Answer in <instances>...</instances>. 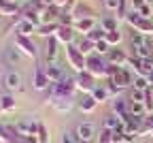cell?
I'll use <instances>...</instances> for the list:
<instances>
[{
  "instance_id": "6da1fadb",
  "label": "cell",
  "mask_w": 153,
  "mask_h": 143,
  "mask_svg": "<svg viewBox=\"0 0 153 143\" xmlns=\"http://www.w3.org/2000/svg\"><path fill=\"white\" fill-rule=\"evenodd\" d=\"M106 75L111 77V84L117 86L119 90H121V88H128V86H134L132 73H130L128 68H123V66H111V64H108V73H106Z\"/></svg>"
},
{
  "instance_id": "7a4b0ae2",
  "label": "cell",
  "mask_w": 153,
  "mask_h": 143,
  "mask_svg": "<svg viewBox=\"0 0 153 143\" xmlns=\"http://www.w3.org/2000/svg\"><path fill=\"white\" fill-rule=\"evenodd\" d=\"M66 58H68V64H70L74 71H79V73L87 71V58L81 53V49H79V47L68 45V47H66Z\"/></svg>"
},
{
  "instance_id": "3957f363",
  "label": "cell",
  "mask_w": 153,
  "mask_h": 143,
  "mask_svg": "<svg viewBox=\"0 0 153 143\" xmlns=\"http://www.w3.org/2000/svg\"><path fill=\"white\" fill-rule=\"evenodd\" d=\"M87 73H91L94 77H104L108 73V62L106 60H102L98 53L96 56H87Z\"/></svg>"
},
{
  "instance_id": "277c9868",
  "label": "cell",
  "mask_w": 153,
  "mask_h": 143,
  "mask_svg": "<svg viewBox=\"0 0 153 143\" xmlns=\"http://www.w3.org/2000/svg\"><path fill=\"white\" fill-rule=\"evenodd\" d=\"M74 137H76L79 143H91L94 137H96V126L91 122H81V124L76 126V130H74Z\"/></svg>"
},
{
  "instance_id": "5b68a950",
  "label": "cell",
  "mask_w": 153,
  "mask_h": 143,
  "mask_svg": "<svg viewBox=\"0 0 153 143\" xmlns=\"http://www.w3.org/2000/svg\"><path fill=\"white\" fill-rule=\"evenodd\" d=\"M15 47L17 49H22L26 56H30V58H38V49H36V45L32 43V38L30 36H15Z\"/></svg>"
},
{
  "instance_id": "8992f818",
  "label": "cell",
  "mask_w": 153,
  "mask_h": 143,
  "mask_svg": "<svg viewBox=\"0 0 153 143\" xmlns=\"http://www.w3.org/2000/svg\"><path fill=\"white\" fill-rule=\"evenodd\" d=\"M15 130H17V135H22V137H26V139L36 137V135H38V122L22 120V122H17V124H15Z\"/></svg>"
},
{
  "instance_id": "52a82bcc",
  "label": "cell",
  "mask_w": 153,
  "mask_h": 143,
  "mask_svg": "<svg viewBox=\"0 0 153 143\" xmlns=\"http://www.w3.org/2000/svg\"><path fill=\"white\" fill-rule=\"evenodd\" d=\"M76 86H79V90L89 92V94H91L96 88H98V84H96V77H94L91 73H87V71L79 73V77H76Z\"/></svg>"
},
{
  "instance_id": "ba28073f",
  "label": "cell",
  "mask_w": 153,
  "mask_h": 143,
  "mask_svg": "<svg viewBox=\"0 0 153 143\" xmlns=\"http://www.w3.org/2000/svg\"><path fill=\"white\" fill-rule=\"evenodd\" d=\"M32 84H34V90H41V92L49 88L51 81H49V77H47V73H45V66H36V71H34V81H32Z\"/></svg>"
},
{
  "instance_id": "9c48e42d",
  "label": "cell",
  "mask_w": 153,
  "mask_h": 143,
  "mask_svg": "<svg viewBox=\"0 0 153 143\" xmlns=\"http://www.w3.org/2000/svg\"><path fill=\"white\" fill-rule=\"evenodd\" d=\"M106 62H108L111 66H126V64L130 62V58H128L121 49H111V51L106 53Z\"/></svg>"
},
{
  "instance_id": "30bf717a",
  "label": "cell",
  "mask_w": 153,
  "mask_h": 143,
  "mask_svg": "<svg viewBox=\"0 0 153 143\" xmlns=\"http://www.w3.org/2000/svg\"><path fill=\"white\" fill-rule=\"evenodd\" d=\"M47 103H51L53 107H55V111H60V113H66V111H70L72 109V96H57V98H53V100H47Z\"/></svg>"
},
{
  "instance_id": "8fae6325",
  "label": "cell",
  "mask_w": 153,
  "mask_h": 143,
  "mask_svg": "<svg viewBox=\"0 0 153 143\" xmlns=\"http://www.w3.org/2000/svg\"><path fill=\"white\" fill-rule=\"evenodd\" d=\"M57 45H60V41L53 36L47 38V47H45V58H47V64H53L55 62V58H57Z\"/></svg>"
},
{
  "instance_id": "7c38bea8",
  "label": "cell",
  "mask_w": 153,
  "mask_h": 143,
  "mask_svg": "<svg viewBox=\"0 0 153 143\" xmlns=\"http://www.w3.org/2000/svg\"><path fill=\"white\" fill-rule=\"evenodd\" d=\"M72 28H74L76 32H85V34H89V32L96 28V19H94V17H81V19H74Z\"/></svg>"
},
{
  "instance_id": "4fadbf2b",
  "label": "cell",
  "mask_w": 153,
  "mask_h": 143,
  "mask_svg": "<svg viewBox=\"0 0 153 143\" xmlns=\"http://www.w3.org/2000/svg\"><path fill=\"white\" fill-rule=\"evenodd\" d=\"M4 88H7L9 92H13V90H19V88H22V77H19V73L9 71V73L4 75Z\"/></svg>"
},
{
  "instance_id": "5bb4252c",
  "label": "cell",
  "mask_w": 153,
  "mask_h": 143,
  "mask_svg": "<svg viewBox=\"0 0 153 143\" xmlns=\"http://www.w3.org/2000/svg\"><path fill=\"white\" fill-rule=\"evenodd\" d=\"M72 36H74V28L72 26H60L57 32H55V38L60 41V43H64V45L72 43Z\"/></svg>"
},
{
  "instance_id": "9a60e30c",
  "label": "cell",
  "mask_w": 153,
  "mask_h": 143,
  "mask_svg": "<svg viewBox=\"0 0 153 143\" xmlns=\"http://www.w3.org/2000/svg\"><path fill=\"white\" fill-rule=\"evenodd\" d=\"M134 49V58H151V53H153V43H151V38L147 36V41H145V45H138V47H132Z\"/></svg>"
},
{
  "instance_id": "2e32d148",
  "label": "cell",
  "mask_w": 153,
  "mask_h": 143,
  "mask_svg": "<svg viewBox=\"0 0 153 143\" xmlns=\"http://www.w3.org/2000/svg\"><path fill=\"white\" fill-rule=\"evenodd\" d=\"M45 73H47V77H49L51 84L64 79V71H62V66H57V64H47L45 66Z\"/></svg>"
},
{
  "instance_id": "e0dca14e",
  "label": "cell",
  "mask_w": 153,
  "mask_h": 143,
  "mask_svg": "<svg viewBox=\"0 0 153 143\" xmlns=\"http://www.w3.org/2000/svg\"><path fill=\"white\" fill-rule=\"evenodd\" d=\"M19 58H22V56H19V49H17L15 45H13V47H7V49L2 51V60H4L9 66L17 64V62H19Z\"/></svg>"
},
{
  "instance_id": "ac0fdd59",
  "label": "cell",
  "mask_w": 153,
  "mask_h": 143,
  "mask_svg": "<svg viewBox=\"0 0 153 143\" xmlns=\"http://www.w3.org/2000/svg\"><path fill=\"white\" fill-rule=\"evenodd\" d=\"M15 30H17V34H19V36H30L32 32H36V26H34V24H30V22H26V19H22V22H17Z\"/></svg>"
},
{
  "instance_id": "d6986e66",
  "label": "cell",
  "mask_w": 153,
  "mask_h": 143,
  "mask_svg": "<svg viewBox=\"0 0 153 143\" xmlns=\"http://www.w3.org/2000/svg\"><path fill=\"white\" fill-rule=\"evenodd\" d=\"M17 11H19V9L15 7V2H7V0H2V2H0V15H4V17H13ZM19 13H22V11H19Z\"/></svg>"
},
{
  "instance_id": "ffe728a7",
  "label": "cell",
  "mask_w": 153,
  "mask_h": 143,
  "mask_svg": "<svg viewBox=\"0 0 153 143\" xmlns=\"http://www.w3.org/2000/svg\"><path fill=\"white\" fill-rule=\"evenodd\" d=\"M57 28H60V24H43L41 28H36V34H41V36H53L57 32Z\"/></svg>"
},
{
  "instance_id": "44dd1931",
  "label": "cell",
  "mask_w": 153,
  "mask_h": 143,
  "mask_svg": "<svg viewBox=\"0 0 153 143\" xmlns=\"http://www.w3.org/2000/svg\"><path fill=\"white\" fill-rule=\"evenodd\" d=\"M119 124H121V117H119V115H106L104 122H102V128L115 130V128H119Z\"/></svg>"
},
{
  "instance_id": "7402d4cb",
  "label": "cell",
  "mask_w": 153,
  "mask_h": 143,
  "mask_svg": "<svg viewBox=\"0 0 153 143\" xmlns=\"http://www.w3.org/2000/svg\"><path fill=\"white\" fill-rule=\"evenodd\" d=\"M96 105H98V103H96V98L89 94V96H85L83 100H81V105H79V109L83 111V113H91L94 109H96Z\"/></svg>"
},
{
  "instance_id": "603a6c76",
  "label": "cell",
  "mask_w": 153,
  "mask_h": 143,
  "mask_svg": "<svg viewBox=\"0 0 153 143\" xmlns=\"http://www.w3.org/2000/svg\"><path fill=\"white\" fill-rule=\"evenodd\" d=\"M134 30H138V32H143V34L151 36V34H153V22H151V19H140Z\"/></svg>"
},
{
  "instance_id": "cb8c5ba5",
  "label": "cell",
  "mask_w": 153,
  "mask_h": 143,
  "mask_svg": "<svg viewBox=\"0 0 153 143\" xmlns=\"http://www.w3.org/2000/svg\"><path fill=\"white\" fill-rule=\"evenodd\" d=\"M76 19H81V17H94V9H89L87 5H76L74 13H72Z\"/></svg>"
},
{
  "instance_id": "d4e9b609",
  "label": "cell",
  "mask_w": 153,
  "mask_h": 143,
  "mask_svg": "<svg viewBox=\"0 0 153 143\" xmlns=\"http://www.w3.org/2000/svg\"><path fill=\"white\" fill-rule=\"evenodd\" d=\"M91 96L96 98V103H104V100H106V98L111 96V92H108V90H106L104 86H98V88H96V90L91 92Z\"/></svg>"
},
{
  "instance_id": "484cf974",
  "label": "cell",
  "mask_w": 153,
  "mask_h": 143,
  "mask_svg": "<svg viewBox=\"0 0 153 143\" xmlns=\"http://www.w3.org/2000/svg\"><path fill=\"white\" fill-rule=\"evenodd\" d=\"M0 109L2 111H13L15 109V98L11 94H4L2 98H0Z\"/></svg>"
},
{
  "instance_id": "4316f807",
  "label": "cell",
  "mask_w": 153,
  "mask_h": 143,
  "mask_svg": "<svg viewBox=\"0 0 153 143\" xmlns=\"http://www.w3.org/2000/svg\"><path fill=\"white\" fill-rule=\"evenodd\" d=\"M145 103H138V100H130V115H145Z\"/></svg>"
},
{
  "instance_id": "83f0119b",
  "label": "cell",
  "mask_w": 153,
  "mask_h": 143,
  "mask_svg": "<svg viewBox=\"0 0 153 143\" xmlns=\"http://www.w3.org/2000/svg\"><path fill=\"white\" fill-rule=\"evenodd\" d=\"M104 36H106V32L102 30V26L98 28V26H96L89 34H85V38H89V41H94V43H98V41H104Z\"/></svg>"
},
{
  "instance_id": "f1b7e54d",
  "label": "cell",
  "mask_w": 153,
  "mask_h": 143,
  "mask_svg": "<svg viewBox=\"0 0 153 143\" xmlns=\"http://www.w3.org/2000/svg\"><path fill=\"white\" fill-rule=\"evenodd\" d=\"M79 49H81V53L87 58V53H89L91 49L96 51V43H94V41H89V38H83L81 43H79Z\"/></svg>"
},
{
  "instance_id": "f546056e",
  "label": "cell",
  "mask_w": 153,
  "mask_h": 143,
  "mask_svg": "<svg viewBox=\"0 0 153 143\" xmlns=\"http://www.w3.org/2000/svg\"><path fill=\"white\" fill-rule=\"evenodd\" d=\"M147 132H153V113H149L147 117H145V122H143V128H140V137L143 135H147Z\"/></svg>"
},
{
  "instance_id": "4dcf8cb0",
  "label": "cell",
  "mask_w": 153,
  "mask_h": 143,
  "mask_svg": "<svg viewBox=\"0 0 153 143\" xmlns=\"http://www.w3.org/2000/svg\"><path fill=\"white\" fill-rule=\"evenodd\" d=\"M38 143H49V132H47V126L38 122V135H36Z\"/></svg>"
},
{
  "instance_id": "1f68e13d",
  "label": "cell",
  "mask_w": 153,
  "mask_h": 143,
  "mask_svg": "<svg viewBox=\"0 0 153 143\" xmlns=\"http://www.w3.org/2000/svg\"><path fill=\"white\" fill-rule=\"evenodd\" d=\"M104 41H106L108 45H117L119 41H121V32H119V30H115V32H106Z\"/></svg>"
},
{
  "instance_id": "d6a6232c",
  "label": "cell",
  "mask_w": 153,
  "mask_h": 143,
  "mask_svg": "<svg viewBox=\"0 0 153 143\" xmlns=\"http://www.w3.org/2000/svg\"><path fill=\"white\" fill-rule=\"evenodd\" d=\"M102 30H104V32H115V30H117V22H115L113 17L102 19Z\"/></svg>"
},
{
  "instance_id": "836d02e7",
  "label": "cell",
  "mask_w": 153,
  "mask_h": 143,
  "mask_svg": "<svg viewBox=\"0 0 153 143\" xmlns=\"http://www.w3.org/2000/svg\"><path fill=\"white\" fill-rule=\"evenodd\" d=\"M98 143H113V130L100 128V135H98Z\"/></svg>"
},
{
  "instance_id": "e575fe53",
  "label": "cell",
  "mask_w": 153,
  "mask_h": 143,
  "mask_svg": "<svg viewBox=\"0 0 153 143\" xmlns=\"http://www.w3.org/2000/svg\"><path fill=\"white\" fill-rule=\"evenodd\" d=\"M145 109H147V113H153V92L151 90H145Z\"/></svg>"
},
{
  "instance_id": "d590c367",
  "label": "cell",
  "mask_w": 153,
  "mask_h": 143,
  "mask_svg": "<svg viewBox=\"0 0 153 143\" xmlns=\"http://www.w3.org/2000/svg\"><path fill=\"white\" fill-rule=\"evenodd\" d=\"M134 88H136V90H149V79L147 77H136V79H134Z\"/></svg>"
},
{
  "instance_id": "8d00e7d4",
  "label": "cell",
  "mask_w": 153,
  "mask_h": 143,
  "mask_svg": "<svg viewBox=\"0 0 153 143\" xmlns=\"http://www.w3.org/2000/svg\"><path fill=\"white\" fill-rule=\"evenodd\" d=\"M111 45L106 43V41H98V43H96V53H98V56H102V53H108L111 49H108Z\"/></svg>"
},
{
  "instance_id": "74e56055",
  "label": "cell",
  "mask_w": 153,
  "mask_h": 143,
  "mask_svg": "<svg viewBox=\"0 0 153 143\" xmlns=\"http://www.w3.org/2000/svg\"><path fill=\"white\" fill-rule=\"evenodd\" d=\"M130 100H138V103H143V100H145V92L134 88V90L130 92Z\"/></svg>"
},
{
  "instance_id": "f35d334b",
  "label": "cell",
  "mask_w": 153,
  "mask_h": 143,
  "mask_svg": "<svg viewBox=\"0 0 153 143\" xmlns=\"http://www.w3.org/2000/svg\"><path fill=\"white\" fill-rule=\"evenodd\" d=\"M7 139H9V126L0 124V143H7Z\"/></svg>"
},
{
  "instance_id": "ab89813d",
  "label": "cell",
  "mask_w": 153,
  "mask_h": 143,
  "mask_svg": "<svg viewBox=\"0 0 153 143\" xmlns=\"http://www.w3.org/2000/svg\"><path fill=\"white\" fill-rule=\"evenodd\" d=\"M102 2H104V7L108 11H117L119 9V0H102Z\"/></svg>"
},
{
  "instance_id": "60d3db41",
  "label": "cell",
  "mask_w": 153,
  "mask_h": 143,
  "mask_svg": "<svg viewBox=\"0 0 153 143\" xmlns=\"http://www.w3.org/2000/svg\"><path fill=\"white\" fill-rule=\"evenodd\" d=\"M145 5H147L145 0H132V11H140Z\"/></svg>"
},
{
  "instance_id": "b9f144b4",
  "label": "cell",
  "mask_w": 153,
  "mask_h": 143,
  "mask_svg": "<svg viewBox=\"0 0 153 143\" xmlns=\"http://www.w3.org/2000/svg\"><path fill=\"white\" fill-rule=\"evenodd\" d=\"M138 13H140V15H143L145 19H151V7H149V5H145V7H143V9H140Z\"/></svg>"
},
{
  "instance_id": "7bdbcfd3",
  "label": "cell",
  "mask_w": 153,
  "mask_h": 143,
  "mask_svg": "<svg viewBox=\"0 0 153 143\" xmlns=\"http://www.w3.org/2000/svg\"><path fill=\"white\" fill-rule=\"evenodd\" d=\"M117 17H126V0H119V9H117Z\"/></svg>"
},
{
  "instance_id": "ee69618b",
  "label": "cell",
  "mask_w": 153,
  "mask_h": 143,
  "mask_svg": "<svg viewBox=\"0 0 153 143\" xmlns=\"http://www.w3.org/2000/svg\"><path fill=\"white\" fill-rule=\"evenodd\" d=\"M62 143H79V141H76V137H72V135L64 132V137H62Z\"/></svg>"
},
{
  "instance_id": "f6af8a7d",
  "label": "cell",
  "mask_w": 153,
  "mask_h": 143,
  "mask_svg": "<svg viewBox=\"0 0 153 143\" xmlns=\"http://www.w3.org/2000/svg\"><path fill=\"white\" fill-rule=\"evenodd\" d=\"M57 2H60V0H43V5H45V7H51V5L57 7Z\"/></svg>"
},
{
  "instance_id": "bcb514c9",
  "label": "cell",
  "mask_w": 153,
  "mask_h": 143,
  "mask_svg": "<svg viewBox=\"0 0 153 143\" xmlns=\"http://www.w3.org/2000/svg\"><path fill=\"white\" fill-rule=\"evenodd\" d=\"M7 2H15V0H7Z\"/></svg>"
},
{
  "instance_id": "7dc6e473",
  "label": "cell",
  "mask_w": 153,
  "mask_h": 143,
  "mask_svg": "<svg viewBox=\"0 0 153 143\" xmlns=\"http://www.w3.org/2000/svg\"><path fill=\"white\" fill-rule=\"evenodd\" d=\"M151 137H153V132H151Z\"/></svg>"
}]
</instances>
